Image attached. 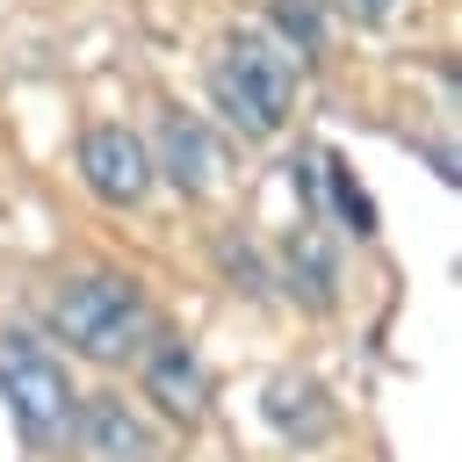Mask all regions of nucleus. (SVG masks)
Segmentation results:
<instances>
[{
  "label": "nucleus",
  "mask_w": 462,
  "mask_h": 462,
  "mask_svg": "<svg viewBox=\"0 0 462 462\" xmlns=\"http://www.w3.org/2000/svg\"><path fill=\"white\" fill-rule=\"evenodd\" d=\"M51 332H58L72 354L116 368V361L144 354L152 310H144V296H137L123 274H79V282H65V289L51 296Z\"/></svg>",
  "instance_id": "1"
},
{
  "label": "nucleus",
  "mask_w": 462,
  "mask_h": 462,
  "mask_svg": "<svg viewBox=\"0 0 462 462\" xmlns=\"http://www.w3.org/2000/svg\"><path fill=\"white\" fill-rule=\"evenodd\" d=\"M209 94H217V108H224L231 130L274 137L289 123V101H296V65L267 36H231L224 58L209 65Z\"/></svg>",
  "instance_id": "2"
},
{
  "label": "nucleus",
  "mask_w": 462,
  "mask_h": 462,
  "mask_svg": "<svg viewBox=\"0 0 462 462\" xmlns=\"http://www.w3.org/2000/svg\"><path fill=\"white\" fill-rule=\"evenodd\" d=\"M0 397H7L14 433H22L29 448H58V440L72 433L79 397H72L65 368H58L29 332H7V339H0Z\"/></svg>",
  "instance_id": "3"
},
{
  "label": "nucleus",
  "mask_w": 462,
  "mask_h": 462,
  "mask_svg": "<svg viewBox=\"0 0 462 462\" xmlns=\"http://www.w3.org/2000/svg\"><path fill=\"white\" fill-rule=\"evenodd\" d=\"M79 173H87V188H94L101 202H116V209H137V202L152 195V152H144V137H130V130H116V123H101V130L79 137Z\"/></svg>",
  "instance_id": "4"
},
{
  "label": "nucleus",
  "mask_w": 462,
  "mask_h": 462,
  "mask_svg": "<svg viewBox=\"0 0 462 462\" xmlns=\"http://www.w3.org/2000/svg\"><path fill=\"white\" fill-rule=\"evenodd\" d=\"M72 440L87 462H159V433L130 397H79Z\"/></svg>",
  "instance_id": "5"
},
{
  "label": "nucleus",
  "mask_w": 462,
  "mask_h": 462,
  "mask_svg": "<svg viewBox=\"0 0 462 462\" xmlns=\"http://www.w3.org/2000/svg\"><path fill=\"white\" fill-rule=\"evenodd\" d=\"M137 361H144V397H152L166 419H202V404H209V375H202V361H195L180 339H152Z\"/></svg>",
  "instance_id": "6"
},
{
  "label": "nucleus",
  "mask_w": 462,
  "mask_h": 462,
  "mask_svg": "<svg viewBox=\"0 0 462 462\" xmlns=\"http://www.w3.org/2000/svg\"><path fill=\"white\" fill-rule=\"evenodd\" d=\"M152 173H166L180 195H202V188L224 173L217 137H209L195 116H166V123H159V144H152Z\"/></svg>",
  "instance_id": "7"
},
{
  "label": "nucleus",
  "mask_w": 462,
  "mask_h": 462,
  "mask_svg": "<svg viewBox=\"0 0 462 462\" xmlns=\"http://www.w3.org/2000/svg\"><path fill=\"white\" fill-rule=\"evenodd\" d=\"M260 411H267V426L282 440H325L332 433V397L310 375H274L267 397H260Z\"/></svg>",
  "instance_id": "8"
},
{
  "label": "nucleus",
  "mask_w": 462,
  "mask_h": 462,
  "mask_svg": "<svg viewBox=\"0 0 462 462\" xmlns=\"http://www.w3.org/2000/svg\"><path fill=\"white\" fill-rule=\"evenodd\" d=\"M282 282H289L296 303H318V310L332 303V289H339V274H332V245H325L310 224L289 238V253H282Z\"/></svg>",
  "instance_id": "9"
},
{
  "label": "nucleus",
  "mask_w": 462,
  "mask_h": 462,
  "mask_svg": "<svg viewBox=\"0 0 462 462\" xmlns=\"http://www.w3.org/2000/svg\"><path fill=\"white\" fill-rule=\"evenodd\" d=\"M274 29H282L289 51L318 58L325 51V0H274Z\"/></svg>",
  "instance_id": "10"
},
{
  "label": "nucleus",
  "mask_w": 462,
  "mask_h": 462,
  "mask_svg": "<svg viewBox=\"0 0 462 462\" xmlns=\"http://www.w3.org/2000/svg\"><path fill=\"white\" fill-rule=\"evenodd\" d=\"M346 22H361V29H390V22H404V7L411 0H332Z\"/></svg>",
  "instance_id": "11"
},
{
  "label": "nucleus",
  "mask_w": 462,
  "mask_h": 462,
  "mask_svg": "<svg viewBox=\"0 0 462 462\" xmlns=\"http://www.w3.org/2000/svg\"><path fill=\"white\" fill-rule=\"evenodd\" d=\"M224 267H231V282H238V289H253V296H260V260H253V253L224 245Z\"/></svg>",
  "instance_id": "12"
},
{
  "label": "nucleus",
  "mask_w": 462,
  "mask_h": 462,
  "mask_svg": "<svg viewBox=\"0 0 462 462\" xmlns=\"http://www.w3.org/2000/svg\"><path fill=\"white\" fill-rule=\"evenodd\" d=\"M332 195H339V209H346V217H354V224H361V231H368V202H361V195H354V180H346V173H339V166H332Z\"/></svg>",
  "instance_id": "13"
}]
</instances>
